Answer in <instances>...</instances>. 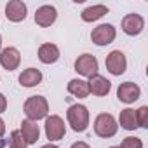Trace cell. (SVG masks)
Listing matches in <instances>:
<instances>
[{
    "instance_id": "cell-16",
    "label": "cell",
    "mask_w": 148,
    "mask_h": 148,
    "mask_svg": "<svg viewBox=\"0 0 148 148\" xmlns=\"http://www.w3.org/2000/svg\"><path fill=\"white\" fill-rule=\"evenodd\" d=\"M42 82V71L37 68H26L19 75V84L23 87H35Z\"/></svg>"
},
{
    "instance_id": "cell-19",
    "label": "cell",
    "mask_w": 148,
    "mask_h": 148,
    "mask_svg": "<svg viewBox=\"0 0 148 148\" xmlns=\"http://www.w3.org/2000/svg\"><path fill=\"white\" fill-rule=\"evenodd\" d=\"M105 14H108V7L106 5H91V7L82 11V19L86 23H92V21L101 19Z\"/></svg>"
},
{
    "instance_id": "cell-8",
    "label": "cell",
    "mask_w": 148,
    "mask_h": 148,
    "mask_svg": "<svg viewBox=\"0 0 148 148\" xmlns=\"http://www.w3.org/2000/svg\"><path fill=\"white\" fill-rule=\"evenodd\" d=\"M143 28H145V19H143V16L134 14V12L124 16V19H122V32H124L125 35H131V37L139 35V33L143 32Z\"/></svg>"
},
{
    "instance_id": "cell-2",
    "label": "cell",
    "mask_w": 148,
    "mask_h": 148,
    "mask_svg": "<svg viewBox=\"0 0 148 148\" xmlns=\"http://www.w3.org/2000/svg\"><path fill=\"white\" fill-rule=\"evenodd\" d=\"M25 113L28 117V120H40L45 119L49 113V103L44 96H30L25 101Z\"/></svg>"
},
{
    "instance_id": "cell-23",
    "label": "cell",
    "mask_w": 148,
    "mask_h": 148,
    "mask_svg": "<svg viewBox=\"0 0 148 148\" xmlns=\"http://www.w3.org/2000/svg\"><path fill=\"white\" fill-rule=\"evenodd\" d=\"M5 108H7V99H5V96L2 92H0V113L5 112Z\"/></svg>"
},
{
    "instance_id": "cell-9",
    "label": "cell",
    "mask_w": 148,
    "mask_h": 148,
    "mask_svg": "<svg viewBox=\"0 0 148 148\" xmlns=\"http://www.w3.org/2000/svg\"><path fill=\"white\" fill-rule=\"evenodd\" d=\"M139 94H141V89H139V86L134 84V82H124V84H120L119 89H117V98H119L122 103H127V105L138 101V99H139Z\"/></svg>"
},
{
    "instance_id": "cell-10",
    "label": "cell",
    "mask_w": 148,
    "mask_h": 148,
    "mask_svg": "<svg viewBox=\"0 0 148 148\" xmlns=\"http://www.w3.org/2000/svg\"><path fill=\"white\" fill-rule=\"evenodd\" d=\"M26 14H28L26 4L21 2V0H11V2L5 5V18L9 21H12V23L25 21L26 19Z\"/></svg>"
},
{
    "instance_id": "cell-5",
    "label": "cell",
    "mask_w": 148,
    "mask_h": 148,
    "mask_svg": "<svg viewBox=\"0 0 148 148\" xmlns=\"http://www.w3.org/2000/svg\"><path fill=\"white\" fill-rule=\"evenodd\" d=\"M75 71L82 77H92L98 73V59L92 54H82L75 59Z\"/></svg>"
},
{
    "instance_id": "cell-17",
    "label": "cell",
    "mask_w": 148,
    "mask_h": 148,
    "mask_svg": "<svg viewBox=\"0 0 148 148\" xmlns=\"http://www.w3.org/2000/svg\"><path fill=\"white\" fill-rule=\"evenodd\" d=\"M119 124H120V127L125 129V131H134V129H138L139 125H138V120H136V112H134L132 108L122 110L120 115H119Z\"/></svg>"
},
{
    "instance_id": "cell-22",
    "label": "cell",
    "mask_w": 148,
    "mask_h": 148,
    "mask_svg": "<svg viewBox=\"0 0 148 148\" xmlns=\"http://www.w3.org/2000/svg\"><path fill=\"white\" fill-rule=\"evenodd\" d=\"M120 148H143V141L136 136H127V138H124Z\"/></svg>"
},
{
    "instance_id": "cell-21",
    "label": "cell",
    "mask_w": 148,
    "mask_h": 148,
    "mask_svg": "<svg viewBox=\"0 0 148 148\" xmlns=\"http://www.w3.org/2000/svg\"><path fill=\"white\" fill-rule=\"evenodd\" d=\"M136 120L139 127H148V106H141L136 110Z\"/></svg>"
},
{
    "instance_id": "cell-14",
    "label": "cell",
    "mask_w": 148,
    "mask_h": 148,
    "mask_svg": "<svg viewBox=\"0 0 148 148\" xmlns=\"http://www.w3.org/2000/svg\"><path fill=\"white\" fill-rule=\"evenodd\" d=\"M19 132H21L23 139L26 141V145H33V143H37V141H38V136H40V129H38L37 122L28 120V119L21 122V129H19Z\"/></svg>"
},
{
    "instance_id": "cell-15",
    "label": "cell",
    "mask_w": 148,
    "mask_h": 148,
    "mask_svg": "<svg viewBox=\"0 0 148 148\" xmlns=\"http://www.w3.org/2000/svg\"><path fill=\"white\" fill-rule=\"evenodd\" d=\"M38 59L44 64H52L59 59V49L56 44H42L38 47Z\"/></svg>"
},
{
    "instance_id": "cell-26",
    "label": "cell",
    "mask_w": 148,
    "mask_h": 148,
    "mask_svg": "<svg viewBox=\"0 0 148 148\" xmlns=\"http://www.w3.org/2000/svg\"><path fill=\"white\" fill-rule=\"evenodd\" d=\"M40 148H59V146H56V145H52V143H47V145H44V146H40Z\"/></svg>"
},
{
    "instance_id": "cell-11",
    "label": "cell",
    "mask_w": 148,
    "mask_h": 148,
    "mask_svg": "<svg viewBox=\"0 0 148 148\" xmlns=\"http://www.w3.org/2000/svg\"><path fill=\"white\" fill-rule=\"evenodd\" d=\"M21 63V54L16 47H5L0 52V64H2L7 71H14Z\"/></svg>"
},
{
    "instance_id": "cell-1",
    "label": "cell",
    "mask_w": 148,
    "mask_h": 148,
    "mask_svg": "<svg viewBox=\"0 0 148 148\" xmlns=\"http://www.w3.org/2000/svg\"><path fill=\"white\" fill-rule=\"evenodd\" d=\"M66 119L75 132H84L89 125V110L84 105H71L66 112Z\"/></svg>"
},
{
    "instance_id": "cell-4",
    "label": "cell",
    "mask_w": 148,
    "mask_h": 148,
    "mask_svg": "<svg viewBox=\"0 0 148 148\" xmlns=\"http://www.w3.org/2000/svg\"><path fill=\"white\" fill-rule=\"evenodd\" d=\"M64 132H66V125H64L61 117H58V115L45 117V136H47V139H51V141L63 139Z\"/></svg>"
},
{
    "instance_id": "cell-27",
    "label": "cell",
    "mask_w": 148,
    "mask_h": 148,
    "mask_svg": "<svg viewBox=\"0 0 148 148\" xmlns=\"http://www.w3.org/2000/svg\"><path fill=\"white\" fill-rule=\"evenodd\" d=\"M0 47H2V37H0Z\"/></svg>"
},
{
    "instance_id": "cell-6",
    "label": "cell",
    "mask_w": 148,
    "mask_h": 148,
    "mask_svg": "<svg viewBox=\"0 0 148 148\" xmlns=\"http://www.w3.org/2000/svg\"><path fill=\"white\" fill-rule=\"evenodd\" d=\"M105 64H106V70L112 73V75H122L127 68V61H125V54L122 51H112L106 59H105Z\"/></svg>"
},
{
    "instance_id": "cell-28",
    "label": "cell",
    "mask_w": 148,
    "mask_h": 148,
    "mask_svg": "<svg viewBox=\"0 0 148 148\" xmlns=\"http://www.w3.org/2000/svg\"><path fill=\"white\" fill-rule=\"evenodd\" d=\"M110 148H120V146H110Z\"/></svg>"
},
{
    "instance_id": "cell-7",
    "label": "cell",
    "mask_w": 148,
    "mask_h": 148,
    "mask_svg": "<svg viewBox=\"0 0 148 148\" xmlns=\"http://www.w3.org/2000/svg\"><path fill=\"white\" fill-rule=\"evenodd\" d=\"M115 35H117V32H115L113 25L105 23V25H99V26H96V28L92 30L91 40H92L96 45H108V44H112V42L115 40Z\"/></svg>"
},
{
    "instance_id": "cell-18",
    "label": "cell",
    "mask_w": 148,
    "mask_h": 148,
    "mask_svg": "<svg viewBox=\"0 0 148 148\" xmlns=\"http://www.w3.org/2000/svg\"><path fill=\"white\" fill-rule=\"evenodd\" d=\"M68 92L73 94L75 98H87L91 92H89V86L86 80L82 79H73L68 82Z\"/></svg>"
},
{
    "instance_id": "cell-12",
    "label": "cell",
    "mask_w": 148,
    "mask_h": 148,
    "mask_svg": "<svg viewBox=\"0 0 148 148\" xmlns=\"http://www.w3.org/2000/svg\"><path fill=\"white\" fill-rule=\"evenodd\" d=\"M56 18H58V11L54 5H42L35 12V23L38 26H44V28L51 26L56 21Z\"/></svg>"
},
{
    "instance_id": "cell-20",
    "label": "cell",
    "mask_w": 148,
    "mask_h": 148,
    "mask_svg": "<svg viewBox=\"0 0 148 148\" xmlns=\"http://www.w3.org/2000/svg\"><path fill=\"white\" fill-rule=\"evenodd\" d=\"M9 148H28L26 141L23 139L19 131H12L11 132V139H9Z\"/></svg>"
},
{
    "instance_id": "cell-13",
    "label": "cell",
    "mask_w": 148,
    "mask_h": 148,
    "mask_svg": "<svg viewBox=\"0 0 148 148\" xmlns=\"http://www.w3.org/2000/svg\"><path fill=\"white\" fill-rule=\"evenodd\" d=\"M87 86H89V92H92L94 96H106L110 92V89H112V82L108 79L98 75V73L89 79Z\"/></svg>"
},
{
    "instance_id": "cell-3",
    "label": "cell",
    "mask_w": 148,
    "mask_h": 148,
    "mask_svg": "<svg viewBox=\"0 0 148 148\" xmlns=\"http://www.w3.org/2000/svg\"><path fill=\"white\" fill-rule=\"evenodd\" d=\"M117 120L110 113H99L94 120V132L99 138H112L117 134Z\"/></svg>"
},
{
    "instance_id": "cell-24",
    "label": "cell",
    "mask_w": 148,
    "mask_h": 148,
    "mask_svg": "<svg viewBox=\"0 0 148 148\" xmlns=\"http://www.w3.org/2000/svg\"><path fill=\"white\" fill-rule=\"evenodd\" d=\"M70 148H89V145L84 143V141H77V143H73Z\"/></svg>"
},
{
    "instance_id": "cell-25",
    "label": "cell",
    "mask_w": 148,
    "mask_h": 148,
    "mask_svg": "<svg viewBox=\"0 0 148 148\" xmlns=\"http://www.w3.org/2000/svg\"><path fill=\"white\" fill-rule=\"evenodd\" d=\"M4 134H5V124H4L2 119H0V138H4Z\"/></svg>"
}]
</instances>
